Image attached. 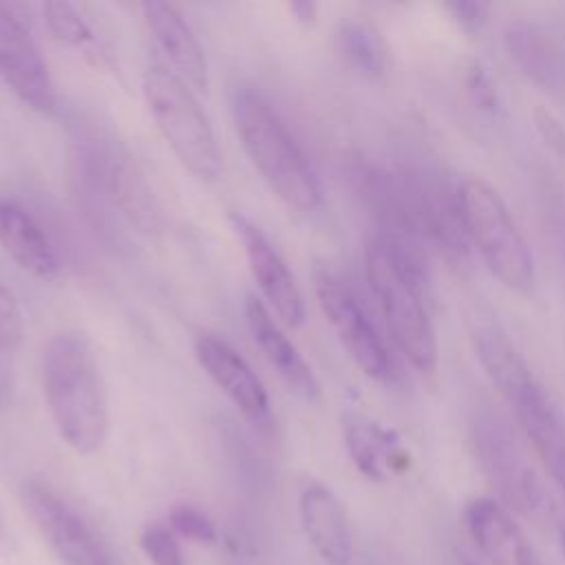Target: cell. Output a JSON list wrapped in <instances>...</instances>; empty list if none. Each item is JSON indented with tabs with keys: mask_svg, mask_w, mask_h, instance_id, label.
<instances>
[{
	"mask_svg": "<svg viewBox=\"0 0 565 565\" xmlns=\"http://www.w3.org/2000/svg\"><path fill=\"white\" fill-rule=\"evenodd\" d=\"M40 382L60 439L77 455L97 452L110 435V404L90 342L55 333L40 355Z\"/></svg>",
	"mask_w": 565,
	"mask_h": 565,
	"instance_id": "1",
	"label": "cell"
},
{
	"mask_svg": "<svg viewBox=\"0 0 565 565\" xmlns=\"http://www.w3.org/2000/svg\"><path fill=\"white\" fill-rule=\"evenodd\" d=\"M232 117L238 141L267 188L296 212L318 210V174L278 113L258 93L241 88L232 99Z\"/></svg>",
	"mask_w": 565,
	"mask_h": 565,
	"instance_id": "2",
	"label": "cell"
},
{
	"mask_svg": "<svg viewBox=\"0 0 565 565\" xmlns=\"http://www.w3.org/2000/svg\"><path fill=\"white\" fill-rule=\"evenodd\" d=\"M148 113L177 161L199 181H216L223 154L196 93L163 62H150L141 75Z\"/></svg>",
	"mask_w": 565,
	"mask_h": 565,
	"instance_id": "3",
	"label": "cell"
},
{
	"mask_svg": "<svg viewBox=\"0 0 565 565\" xmlns=\"http://www.w3.org/2000/svg\"><path fill=\"white\" fill-rule=\"evenodd\" d=\"M364 269L399 353L417 371H433L439 347L424 302L426 280L408 271L377 236L366 245Z\"/></svg>",
	"mask_w": 565,
	"mask_h": 565,
	"instance_id": "4",
	"label": "cell"
},
{
	"mask_svg": "<svg viewBox=\"0 0 565 565\" xmlns=\"http://www.w3.org/2000/svg\"><path fill=\"white\" fill-rule=\"evenodd\" d=\"M457 205L468 245L488 271L510 291L527 294L534 285V256L499 192L479 177L463 179Z\"/></svg>",
	"mask_w": 565,
	"mask_h": 565,
	"instance_id": "5",
	"label": "cell"
},
{
	"mask_svg": "<svg viewBox=\"0 0 565 565\" xmlns=\"http://www.w3.org/2000/svg\"><path fill=\"white\" fill-rule=\"evenodd\" d=\"M22 505L64 565H121L106 539L46 483H24Z\"/></svg>",
	"mask_w": 565,
	"mask_h": 565,
	"instance_id": "6",
	"label": "cell"
},
{
	"mask_svg": "<svg viewBox=\"0 0 565 565\" xmlns=\"http://www.w3.org/2000/svg\"><path fill=\"white\" fill-rule=\"evenodd\" d=\"M313 291L329 327L353 364L371 380H386L391 375L388 351L351 287L331 269L316 267Z\"/></svg>",
	"mask_w": 565,
	"mask_h": 565,
	"instance_id": "7",
	"label": "cell"
},
{
	"mask_svg": "<svg viewBox=\"0 0 565 565\" xmlns=\"http://www.w3.org/2000/svg\"><path fill=\"white\" fill-rule=\"evenodd\" d=\"M0 82L31 110L51 115L57 90L49 64L24 20L0 2Z\"/></svg>",
	"mask_w": 565,
	"mask_h": 565,
	"instance_id": "8",
	"label": "cell"
},
{
	"mask_svg": "<svg viewBox=\"0 0 565 565\" xmlns=\"http://www.w3.org/2000/svg\"><path fill=\"white\" fill-rule=\"evenodd\" d=\"M230 225L243 245L252 278L256 280L267 309L280 324L296 329L305 322V300L296 276L285 258L269 243L263 230L241 212H230Z\"/></svg>",
	"mask_w": 565,
	"mask_h": 565,
	"instance_id": "9",
	"label": "cell"
},
{
	"mask_svg": "<svg viewBox=\"0 0 565 565\" xmlns=\"http://www.w3.org/2000/svg\"><path fill=\"white\" fill-rule=\"evenodd\" d=\"M194 358L216 388L236 406V411L254 426H267L271 419V402L265 384L247 360L214 333H201L194 340Z\"/></svg>",
	"mask_w": 565,
	"mask_h": 565,
	"instance_id": "10",
	"label": "cell"
},
{
	"mask_svg": "<svg viewBox=\"0 0 565 565\" xmlns=\"http://www.w3.org/2000/svg\"><path fill=\"white\" fill-rule=\"evenodd\" d=\"M463 525L490 565H543L523 527L499 499H470L463 508Z\"/></svg>",
	"mask_w": 565,
	"mask_h": 565,
	"instance_id": "11",
	"label": "cell"
},
{
	"mask_svg": "<svg viewBox=\"0 0 565 565\" xmlns=\"http://www.w3.org/2000/svg\"><path fill=\"white\" fill-rule=\"evenodd\" d=\"M477 450L492 483L510 503L521 510H534L541 505V483L514 444V437L501 422L492 417L479 422Z\"/></svg>",
	"mask_w": 565,
	"mask_h": 565,
	"instance_id": "12",
	"label": "cell"
},
{
	"mask_svg": "<svg viewBox=\"0 0 565 565\" xmlns=\"http://www.w3.org/2000/svg\"><path fill=\"white\" fill-rule=\"evenodd\" d=\"M141 15L166 60L163 64L194 93H205L210 86L205 49L183 13L170 2L150 0L141 4Z\"/></svg>",
	"mask_w": 565,
	"mask_h": 565,
	"instance_id": "13",
	"label": "cell"
},
{
	"mask_svg": "<svg viewBox=\"0 0 565 565\" xmlns=\"http://www.w3.org/2000/svg\"><path fill=\"white\" fill-rule=\"evenodd\" d=\"M245 322L254 344L260 349L269 366L278 373L282 384L296 397L305 402H313L320 395V382L311 364L305 360L298 347L289 340L278 318H274V313L267 309V305L260 298L256 296L245 298Z\"/></svg>",
	"mask_w": 565,
	"mask_h": 565,
	"instance_id": "14",
	"label": "cell"
},
{
	"mask_svg": "<svg viewBox=\"0 0 565 565\" xmlns=\"http://www.w3.org/2000/svg\"><path fill=\"white\" fill-rule=\"evenodd\" d=\"M298 516L309 545L327 565H349L353 545L347 508L327 483L316 479L302 483Z\"/></svg>",
	"mask_w": 565,
	"mask_h": 565,
	"instance_id": "15",
	"label": "cell"
},
{
	"mask_svg": "<svg viewBox=\"0 0 565 565\" xmlns=\"http://www.w3.org/2000/svg\"><path fill=\"white\" fill-rule=\"evenodd\" d=\"M342 439L353 466L369 481L384 483L411 466L402 437L364 413L349 411L342 415Z\"/></svg>",
	"mask_w": 565,
	"mask_h": 565,
	"instance_id": "16",
	"label": "cell"
},
{
	"mask_svg": "<svg viewBox=\"0 0 565 565\" xmlns=\"http://www.w3.org/2000/svg\"><path fill=\"white\" fill-rule=\"evenodd\" d=\"M0 249L26 274L49 280L60 271V256L29 210L0 196Z\"/></svg>",
	"mask_w": 565,
	"mask_h": 565,
	"instance_id": "17",
	"label": "cell"
},
{
	"mask_svg": "<svg viewBox=\"0 0 565 565\" xmlns=\"http://www.w3.org/2000/svg\"><path fill=\"white\" fill-rule=\"evenodd\" d=\"M503 44L510 60L536 84L545 88L565 84V44L552 29L516 20L505 26Z\"/></svg>",
	"mask_w": 565,
	"mask_h": 565,
	"instance_id": "18",
	"label": "cell"
},
{
	"mask_svg": "<svg viewBox=\"0 0 565 565\" xmlns=\"http://www.w3.org/2000/svg\"><path fill=\"white\" fill-rule=\"evenodd\" d=\"M472 347L483 373L510 406L539 386L525 358L497 327H477L472 333Z\"/></svg>",
	"mask_w": 565,
	"mask_h": 565,
	"instance_id": "19",
	"label": "cell"
},
{
	"mask_svg": "<svg viewBox=\"0 0 565 565\" xmlns=\"http://www.w3.org/2000/svg\"><path fill=\"white\" fill-rule=\"evenodd\" d=\"M512 408L536 457L541 459L554 483L565 492V426L550 395L539 384Z\"/></svg>",
	"mask_w": 565,
	"mask_h": 565,
	"instance_id": "20",
	"label": "cell"
},
{
	"mask_svg": "<svg viewBox=\"0 0 565 565\" xmlns=\"http://www.w3.org/2000/svg\"><path fill=\"white\" fill-rule=\"evenodd\" d=\"M338 44L347 64L362 77L377 79L388 68V46L380 31L358 18L340 24Z\"/></svg>",
	"mask_w": 565,
	"mask_h": 565,
	"instance_id": "21",
	"label": "cell"
},
{
	"mask_svg": "<svg viewBox=\"0 0 565 565\" xmlns=\"http://www.w3.org/2000/svg\"><path fill=\"white\" fill-rule=\"evenodd\" d=\"M42 20L46 31L66 46L82 49L93 42V29L84 20V15L75 9V4L64 0L42 2Z\"/></svg>",
	"mask_w": 565,
	"mask_h": 565,
	"instance_id": "22",
	"label": "cell"
},
{
	"mask_svg": "<svg viewBox=\"0 0 565 565\" xmlns=\"http://www.w3.org/2000/svg\"><path fill=\"white\" fill-rule=\"evenodd\" d=\"M168 525L179 539H185V541H192L199 545H212L216 541V527H214L212 519L203 510H199L190 503L174 505L170 510Z\"/></svg>",
	"mask_w": 565,
	"mask_h": 565,
	"instance_id": "23",
	"label": "cell"
},
{
	"mask_svg": "<svg viewBox=\"0 0 565 565\" xmlns=\"http://www.w3.org/2000/svg\"><path fill=\"white\" fill-rule=\"evenodd\" d=\"M141 550L152 565H185L179 536L163 523H150L139 536Z\"/></svg>",
	"mask_w": 565,
	"mask_h": 565,
	"instance_id": "24",
	"label": "cell"
},
{
	"mask_svg": "<svg viewBox=\"0 0 565 565\" xmlns=\"http://www.w3.org/2000/svg\"><path fill=\"white\" fill-rule=\"evenodd\" d=\"M463 86H466L468 97L472 99V104L479 110L497 113L501 108L497 82H494L490 68L483 62H479V60L468 62L466 73H463Z\"/></svg>",
	"mask_w": 565,
	"mask_h": 565,
	"instance_id": "25",
	"label": "cell"
},
{
	"mask_svg": "<svg viewBox=\"0 0 565 565\" xmlns=\"http://www.w3.org/2000/svg\"><path fill=\"white\" fill-rule=\"evenodd\" d=\"M24 338V316L13 291L0 280V351H13Z\"/></svg>",
	"mask_w": 565,
	"mask_h": 565,
	"instance_id": "26",
	"label": "cell"
},
{
	"mask_svg": "<svg viewBox=\"0 0 565 565\" xmlns=\"http://www.w3.org/2000/svg\"><path fill=\"white\" fill-rule=\"evenodd\" d=\"M446 11L452 15V20L466 31V33H479L486 22H488V13L490 7L486 2L479 0H455L446 4Z\"/></svg>",
	"mask_w": 565,
	"mask_h": 565,
	"instance_id": "27",
	"label": "cell"
},
{
	"mask_svg": "<svg viewBox=\"0 0 565 565\" xmlns=\"http://www.w3.org/2000/svg\"><path fill=\"white\" fill-rule=\"evenodd\" d=\"M532 124L539 132V137L556 152H565V126L561 124V119L545 106H536L532 110Z\"/></svg>",
	"mask_w": 565,
	"mask_h": 565,
	"instance_id": "28",
	"label": "cell"
},
{
	"mask_svg": "<svg viewBox=\"0 0 565 565\" xmlns=\"http://www.w3.org/2000/svg\"><path fill=\"white\" fill-rule=\"evenodd\" d=\"M289 11L294 13V18L302 24H311L316 20V13H318V7L313 2H307V0H298V2H291L289 4Z\"/></svg>",
	"mask_w": 565,
	"mask_h": 565,
	"instance_id": "29",
	"label": "cell"
},
{
	"mask_svg": "<svg viewBox=\"0 0 565 565\" xmlns=\"http://www.w3.org/2000/svg\"><path fill=\"white\" fill-rule=\"evenodd\" d=\"M558 543H561V554H563V563H565V525L558 532Z\"/></svg>",
	"mask_w": 565,
	"mask_h": 565,
	"instance_id": "30",
	"label": "cell"
},
{
	"mask_svg": "<svg viewBox=\"0 0 565 565\" xmlns=\"http://www.w3.org/2000/svg\"><path fill=\"white\" fill-rule=\"evenodd\" d=\"M4 541V519H2V512H0V545Z\"/></svg>",
	"mask_w": 565,
	"mask_h": 565,
	"instance_id": "31",
	"label": "cell"
}]
</instances>
